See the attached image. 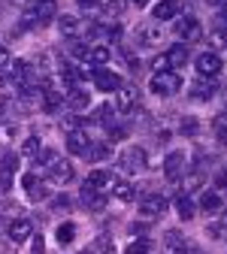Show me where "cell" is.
<instances>
[{
  "label": "cell",
  "mask_w": 227,
  "mask_h": 254,
  "mask_svg": "<svg viewBox=\"0 0 227 254\" xmlns=\"http://www.w3.org/2000/svg\"><path fill=\"white\" fill-rule=\"evenodd\" d=\"M206 3H209V6H218V3H221V0H206Z\"/></svg>",
  "instance_id": "obj_55"
},
{
  "label": "cell",
  "mask_w": 227,
  "mask_h": 254,
  "mask_svg": "<svg viewBox=\"0 0 227 254\" xmlns=\"http://www.w3.org/2000/svg\"><path fill=\"white\" fill-rule=\"evenodd\" d=\"M6 106H9V100H6V97H0V115L6 112Z\"/></svg>",
  "instance_id": "obj_54"
},
{
  "label": "cell",
  "mask_w": 227,
  "mask_h": 254,
  "mask_svg": "<svg viewBox=\"0 0 227 254\" xmlns=\"http://www.w3.org/2000/svg\"><path fill=\"white\" fill-rule=\"evenodd\" d=\"M9 239L12 242H24V239H34V224L30 218H15L9 224Z\"/></svg>",
  "instance_id": "obj_15"
},
{
  "label": "cell",
  "mask_w": 227,
  "mask_h": 254,
  "mask_svg": "<svg viewBox=\"0 0 227 254\" xmlns=\"http://www.w3.org/2000/svg\"><path fill=\"white\" fill-rule=\"evenodd\" d=\"M140 40H146V43H160V30H157L154 24H149V27L143 24V27H140Z\"/></svg>",
  "instance_id": "obj_32"
},
{
  "label": "cell",
  "mask_w": 227,
  "mask_h": 254,
  "mask_svg": "<svg viewBox=\"0 0 227 254\" xmlns=\"http://www.w3.org/2000/svg\"><path fill=\"white\" fill-rule=\"evenodd\" d=\"M212 46L221 52V49H227V30H221V27H215V34H212Z\"/></svg>",
  "instance_id": "obj_34"
},
{
  "label": "cell",
  "mask_w": 227,
  "mask_h": 254,
  "mask_svg": "<svg viewBox=\"0 0 227 254\" xmlns=\"http://www.w3.org/2000/svg\"><path fill=\"white\" fill-rule=\"evenodd\" d=\"M185 151H170L167 154V161H164V176L167 179H179L182 173H185Z\"/></svg>",
  "instance_id": "obj_14"
},
{
  "label": "cell",
  "mask_w": 227,
  "mask_h": 254,
  "mask_svg": "<svg viewBox=\"0 0 227 254\" xmlns=\"http://www.w3.org/2000/svg\"><path fill=\"white\" fill-rule=\"evenodd\" d=\"M197 70H200V76L215 79L218 70H221V58H218V52H203V55L197 58Z\"/></svg>",
  "instance_id": "obj_11"
},
{
  "label": "cell",
  "mask_w": 227,
  "mask_h": 254,
  "mask_svg": "<svg viewBox=\"0 0 227 254\" xmlns=\"http://www.w3.org/2000/svg\"><path fill=\"white\" fill-rule=\"evenodd\" d=\"M9 82V70H0V85H6Z\"/></svg>",
  "instance_id": "obj_53"
},
{
  "label": "cell",
  "mask_w": 227,
  "mask_h": 254,
  "mask_svg": "<svg viewBox=\"0 0 227 254\" xmlns=\"http://www.w3.org/2000/svg\"><path fill=\"white\" fill-rule=\"evenodd\" d=\"M218 94V82L215 79H206V76H197L191 82V97H197V100H212Z\"/></svg>",
  "instance_id": "obj_10"
},
{
  "label": "cell",
  "mask_w": 227,
  "mask_h": 254,
  "mask_svg": "<svg viewBox=\"0 0 227 254\" xmlns=\"http://www.w3.org/2000/svg\"><path fill=\"white\" fill-rule=\"evenodd\" d=\"M149 251H151V239H137V242L127 245L124 254H149Z\"/></svg>",
  "instance_id": "obj_31"
},
{
  "label": "cell",
  "mask_w": 227,
  "mask_h": 254,
  "mask_svg": "<svg viewBox=\"0 0 227 254\" xmlns=\"http://www.w3.org/2000/svg\"><path fill=\"white\" fill-rule=\"evenodd\" d=\"M149 88H151V94H160V97H167V94H176V91L182 88V79H179V73H173V70H160V73L151 76Z\"/></svg>",
  "instance_id": "obj_3"
},
{
  "label": "cell",
  "mask_w": 227,
  "mask_h": 254,
  "mask_svg": "<svg viewBox=\"0 0 227 254\" xmlns=\"http://www.w3.org/2000/svg\"><path fill=\"white\" fill-rule=\"evenodd\" d=\"M88 61L94 64V67H103V64L109 61V49L106 46H91L88 49Z\"/></svg>",
  "instance_id": "obj_28"
},
{
  "label": "cell",
  "mask_w": 227,
  "mask_h": 254,
  "mask_svg": "<svg viewBox=\"0 0 227 254\" xmlns=\"http://www.w3.org/2000/svg\"><path fill=\"white\" fill-rule=\"evenodd\" d=\"M79 200H82V206H85V209H91V212H103V209H106V194H103V190L88 188V185H82Z\"/></svg>",
  "instance_id": "obj_9"
},
{
  "label": "cell",
  "mask_w": 227,
  "mask_h": 254,
  "mask_svg": "<svg viewBox=\"0 0 227 254\" xmlns=\"http://www.w3.org/2000/svg\"><path fill=\"white\" fill-rule=\"evenodd\" d=\"M146 167H149V154H146V148H140V145H131V148H124V151L118 154V170L127 173V176H137V173H143Z\"/></svg>",
  "instance_id": "obj_1"
},
{
  "label": "cell",
  "mask_w": 227,
  "mask_h": 254,
  "mask_svg": "<svg viewBox=\"0 0 227 254\" xmlns=\"http://www.w3.org/2000/svg\"><path fill=\"white\" fill-rule=\"evenodd\" d=\"M61 106H64V94H58V91H46L43 109H46V112H55V109H61Z\"/></svg>",
  "instance_id": "obj_29"
},
{
  "label": "cell",
  "mask_w": 227,
  "mask_h": 254,
  "mask_svg": "<svg viewBox=\"0 0 227 254\" xmlns=\"http://www.w3.org/2000/svg\"><path fill=\"white\" fill-rule=\"evenodd\" d=\"M88 49H91L88 43H73V46H70V55L79 58V61H88Z\"/></svg>",
  "instance_id": "obj_33"
},
{
  "label": "cell",
  "mask_w": 227,
  "mask_h": 254,
  "mask_svg": "<svg viewBox=\"0 0 227 254\" xmlns=\"http://www.w3.org/2000/svg\"><path fill=\"white\" fill-rule=\"evenodd\" d=\"M6 61H9V52L0 46V70H3V64H6Z\"/></svg>",
  "instance_id": "obj_46"
},
{
  "label": "cell",
  "mask_w": 227,
  "mask_h": 254,
  "mask_svg": "<svg viewBox=\"0 0 227 254\" xmlns=\"http://www.w3.org/2000/svg\"><path fill=\"white\" fill-rule=\"evenodd\" d=\"M79 6L85 12H100V3H97V0H79Z\"/></svg>",
  "instance_id": "obj_39"
},
{
  "label": "cell",
  "mask_w": 227,
  "mask_h": 254,
  "mask_svg": "<svg viewBox=\"0 0 227 254\" xmlns=\"http://www.w3.org/2000/svg\"><path fill=\"white\" fill-rule=\"evenodd\" d=\"M58 15V6H55V0H40V3H34L24 18H21V27H34V24H49L52 18Z\"/></svg>",
  "instance_id": "obj_2"
},
{
  "label": "cell",
  "mask_w": 227,
  "mask_h": 254,
  "mask_svg": "<svg viewBox=\"0 0 227 254\" xmlns=\"http://www.w3.org/2000/svg\"><path fill=\"white\" fill-rule=\"evenodd\" d=\"M15 164H18V157H15V154H6V157H3V170H9V173H12V170H15Z\"/></svg>",
  "instance_id": "obj_43"
},
{
  "label": "cell",
  "mask_w": 227,
  "mask_h": 254,
  "mask_svg": "<svg viewBox=\"0 0 227 254\" xmlns=\"http://www.w3.org/2000/svg\"><path fill=\"white\" fill-rule=\"evenodd\" d=\"M124 136H127L124 124H109V139H124Z\"/></svg>",
  "instance_id": "obj_37"
},
{
  "label": "cell",
  "mask_w": 227,
  "mask_h": 254,
  "mask_svg": "<svg viewBox=\"0 0 227 254\" xmlns=\"http://www.w3.org/2000/svg\"><path fill=\"white\" fill-rule=\"evenodd\" d=\"M9 3H24V0H9Z\"/></svg>",
  "instance_id": "obj_56"
},
{
  "label": "cell",
  "mask_w": 227,
  "mask_h": 254,
  "mask_svg": "<svg viewBox=\"0 0 227 254\" xmlns=\"http://www.w3.org/2000/svg\"><path fill=\"white\" fill-rule=\"evenodd\" d=\"M100 12L106 18H118L124 12V0H100Z\"/></svg>",
  "instance_id": "obj_27"
},
{
  "label": "cell",
  "mask_w": 227,
  "mask_h": 254,
  "mask_svg": "<svg viewBox=\"0 0 227 254\" xmlns=\"http://www.w3.org/2000/svg\"><path fill=\"white\" fill-rule=\"evenodd\" d=\"M112 197H115V200H121V203H131V200L137 197V194H134V185H131V182H118V179H115V182H112Z\"/></svg>",
  "instance_id": "obj_22"
},
{
  "label": "cell",
  "mask_w": 227,
  "mask_h": 254,
  "mask_svg": "<svg viewBox=\"0 0 227 254\" xmlns=\"http://www.w3.org/2000/svg\"><path fill=\"white\" fill-rule=\"evenodd\" d=\"M15 130H12V127H0V139H9Z\"/></svg>",
  "instance_id": "obj_48"
},
{
  "label": "cell",
  "mask_w": 227,
  "mask_h": 254,
  "mask_svg": "<svg viewBox=\"0 0 227 254\" xmlns=\"http://www.w3.org/2000/svg\"><path fill=\"white\" fill-rule=\"evenodd\" d=\"M170 254H191V248H185V245L182 248H170Z\"/></svg>",
  "instance_id": "obj_52"
},
{
  "label": "cell",
  "mask_w": 227,
  "mask_h": 254,
  "mask_svg": "<svg viewBox=\"0 0 227 254\" xmlns=\"http://www.w3.org/2000/svg\"><path fill=\"white\" fill-rule=\"evenodd\" d=\"M112 182H115V179H112V176H109L106 170H94V173H91V176L85 179V185H88V188H94V190H103V188H112Z\"/></svg>",
  "instance_id": "obj_20"
},
{
  "label": "cell",
  "mask_w": 227,
  "mask_h": 254,
  "mask_svg": "<svg viewBox=\"0 0 227 254\" xmlns=\"http://www.w3.org/2000/svg\"><path fill=\"white\" fill-rule=\"evenodd\" d=\"M176 15H179V3H176V0H160V3L154 6V18L157 21H170Z\"/></svg>",
  "instance_id": "obj_21"
},
{
  "label": "cell",
  "mask_w": 227,
  "mask_h": 254,
  "mask_svg": "<svg viewBox=\"0 0 227 254\" xmlns=\"http://www.w3.org/2000/svg\"><path fill=\"white\" fill-rule=\"evenodd\" d=\"M137 106H140V91L134 85H121L118 94H115V109L121 115H127V112H134Z\"/></svg>",
  "instance_id": "obj_5"
},
{
  "label": "cell",
  "mask_w": 227,
  "mask_h": 254,
  "mask_svg": "<svg viewBox=\"0 0 227 254\" xmlns=\"http://www.w3.org/2000/svg\"><path fill=\"white\" fill-rule=\"evenodd\" d=\"M218 188H224V190H227V173H221V176H218Z\"/></svg>",
  "instance_id": "obj_50"
},
{
  "label": "cell",
  "mask_w": 227,
  "mask_h": 254,
  "mask_svg": "<svg viewBox=\"0 0 227 254\" xmlns=\"http://www.w3.org/2000/svg\"><path fill=\"white\" fill-rule=\"evenodd\" d=\"M49 179H52L55 185H67V182L73 179V164L64 161V157H58V161L49 167Z\"/></svg>",
  "instance_id": "obj_13"
},
{
  "label": "cell",
  "mask_w": 227,
  "mask_h": 254,
  "mask_svg": "<svg viewBox=\"0 0 227 254\" xmlns=\"http://www.w3.org/2000/svg\"><path fill=\"white\" fill-rule=\"evenodd\" d=\"M85 157H88V161H94V164H103V161H109V157H112V145L109 142H91V148L85 151Z\"/></svg>",
  "instance_id": "obj_19"
},
{
  "label": "cell",
  "mask_w": 227,
  "mask_h": 254,
  "mask_svg": "<svg viewBox=\"0 0 227 254\" xmlns=\"http://www.w3.org/2000/svg\"><path fill=\"white\" fill-rule=\"evenodd\" d=\"M176 209H179V218H194V209H197V206H194V200L188 197V194H176Z\"/></svg>",
  "instance_id": "obj_25"
},
{
  "label": "cell",
  "mask_w": 227,
  "mask_h": 254,
  "mask_svg": "<svg viewBox=\"0 0 227 254\" xmlns=\"http://www.w3.org/2000/svg\"><path fill=\"white\" fill-rule=\"evenodd\" d=\"M55 161H58V151H52V148H49V151H43V164H46V167H52Z\"/></svg>",
  "instance_id": "obj_42"
},
{
  "label": "cell",
  "mask_w": 227,
  "mask_h": 254,
  "mask_svg": "<svg viewBox=\"0 0 227 254\" xmlns=\"http://www.w3.org/2000/svg\"><path fill=\"white\" fill-rule=\"evenodd\" d=\"M21 154H24V157H37V154H40V139H37V136H27V139L21 142Z\"/></svg>",
  "instance_id": "obj_30"
},
{
  "label": "cell",
  "mask_w": 227,
  "mask_h": 254,
  "mask_svg": "<svg viewBox=\"0 0 227 254\" xmlns=\"http://www.w3.org/2000/svg\"><path fill=\"white\" fill-rule=\"evenodd\" d=\"M55 239H58L61 245H70V242L76 239V224H73V221H64V224L58 227V233H55Z\"/></svg>",
  "instance_id": "obj_26"
},
{
  "label": "cell",
  "mask_w": 227,
  "mask_h": 254,
  "mask_svg": "<svg viewBox=\"0 0 227 254\" xmlns=\"http://www.w3.org/2000/svg\"><path fill=\"white\" fill-rule=\"evenodd\" d=\"M21 185H24V190H27V197L34 200V203H40V200H46L49 197V188L34 176V173H27L24 179H21Z\"/></svg>",
  "instance_id": "obj_12"
},
{
  "label": "cell",
  "mask_w": 227,
  "mask_h": 254,
  "mask_svg": "<svg viewBox=\"0 0 227 254\" xmlns=\"http://www.w3.org/2000/svg\"><path fill=\"white\" fill-rule=\"evenodd\" d=\"M134 3H149V0H134Z\"/></svg>",
  "instance_id": "obj_57"
},
{
  "label": "cell",
  "mask_w": 227,
  "mask_h": 254,
  "mask_svg": "<svg viewBox=\"0 0 227 254\" xmlns=\"http://www.w3.org/2000/svg\"><path fill=\"white\" fill-rule=\"evenodd\" d=\"M91 79H94L97 91H103V94H112V91H118V88H121V79H118L112 70H103V67H97V70L91 73Z\"/></svg>",
  "instance_id": "obj_8"
},
{
  "label": "cell",
  "mask_w": 227,
  "mask_h": 254,
  "mask_svg": "<svg viewBox=\"0 0 227 254\" xmlns=\"http://www.w3.org/2000/svg\"><path fill=\"white\" fill-rule=\"evenodd\" d=\"M67 148H70L73 154H85V151L91 148V136L82 130V127H79V130H70V133H67Z\"/></svg>",
  "instance_id": "obj_16"
},
{
  "label": "cell",
  "mask_w": 227,
  "mask_h": 254,
  "mask_svg": "<svg viewBox=\"0 0 227 254\" xmlns=\"http://www.w3.org/2000/svg\"><path fill=\"white\" fill-rule=\"evenodd\" d=\"M67 203H70L67 197H55V206H58V209H64V206H67Z\"/></svg>",
  "instance_id": "obj_49"
},
{
  "label": "cell",
  "mask_w": 227,
  "mask_h": 254,
  "mask_svg": "<svg viewBox=\"0 0 227 254\" xmlns=\"http://www.w3.org/2000/svg\"><path fill=\"white\" fill-rule=\"evenodd\" d=\"M173 30H176L182 40H188V43H194V40H200V37H203V27H200V21L194 18V15H182V18H176Z\"/></svg>",
  "instance_id": "obj_6"
},
{
  "label": "cell",
  "mask_w": 227,
  "mask_h": 254,
  "mask_svg": "<svg viewBox=\"0 0 227 254\" xmlns=\"http://www.w3.org/2000/svg\"><path fill=\"white\" fill-rule=\"evenodd\" d=\"M182 245H185L182 233H179V230H170V233H167V248H182Z\"/></svg>",
  "instance_id": "obj_36"
},
{
  "label": "cell",
  "mask_w": 227,
  "mask_h": 254,
  "mask_svg": "<svg viewBox=\"0 0 227 254\" xmlns=\"http://www.w3.org/2000/svg\"><path fill=\"white\" fill-rule=\"evenodd\" d=\"M164 58H167V67H170V70L176 73L179 67H185V64H188L191 52H188V46H182V43H179V46H170V52H167Z\"/></svg>",
  "instance_id": "obj_17"
},
{
  "label": "cell",
  "mask_w": 227,
  "mask_h": 254,
  "mask_svg": "<svg viewBox=\"0 0 227 254\" xmlns=\"http://www.w3.org/2000/svg\"><path fill=\"white\" fill-rule=\"evenodd\" d=\"M79 127H82V121H79L76 115H70L67 121H64V130H67V133H70V130H79Z\"/></svg>",
  "instance_id": "obj_40"
},
{
  "label": "cell",
  "mask_w": 227,
  "mask_h": 254,
  "mask_svg": "<svg viewBox=\"0 0 227 254\" xmlns=\"http://www.w3.org/2000/svg\"><path fill=\"white\" fill-rule=\"evenodd\" d=\"M9 82H15L18 88H27L34 82V64L30 61H12L9 64Z\"/></svg>",
  "instance_id": "obj_7"
},
{
  "label": "cell",
  "mask_w": 227,
  "mask_h": 254,
  "mask_svg": "<svg viewBox=\"0 0 227 254\" xmlns=\"http://www.w3.org/2000/svg\"><path fill=\"white\" fill-rule=\"evenodd\" d=\"M218 24H221V30H227V6L218 12Z\"/></svg>",
  "instance_id": "obj_44"
},
{
  "label": "cell",
  "mask_w": 227,
  "mask_h": 254,
  "mask_svg": "<svg viewBox=\"0 0 227 254\" xmlns=\"http://www.w3.org/2000/svg\"><path fill=\"white\" fill-rule=\"evenodd\" d=\"M34 254H43V239H34Z\"/></svg>",
  "instance_id": "obj_51"
},
{
  "label": "cell",
  "mask_w": 227,
  "mask_h": 254,
  "mask_svg": "<svg viewBox=\"0 0 227 254\" xmlns=\"http://www.w3.org/2000/svg\"><path fill=\"white\" fill-rule=\"evenodd\" d=\"M112 112H115V109L106 106V103H103V106H97V115H100L97 121H100V124H112Z\"/></svg>",
  "instance_id": "obj_35"
},
{
  "label": "cell",
  "mask_w": 227,
  "mask_h": 254,
  "mask_svg": "<svg viewBox=\"0 0 227 254\" xmlns=\"http://www.w3.org/2000/svg\"><path fill=\"white\" fill-rule=\"evenodd\" d=\"M9 188H12V173L0 170V190H9Z\"/></svg>",
  "instance_id": "obj_38"
},
{
  "label": "cell",
  "mask_w": 227,
  "mask_h": 254,
  "mask_svg": "<svg viewBox=\"0 0 227 254\" xmlns=\"http://www.w3.org/2000/svg\"><path fill=\"white\" fill-rule=\"evenodd\" d=\"M79 254H100V248H97V242H91V245H88V248H82Z\"/></svg>",
  "instance_id": "obj_45"
},
{
  "label": "cell",
  "mask_w": 227,
  "mask_h": 254,
  "mask_svg": "<svg viewBox=\"0 0 227 254\" xmlns=\"http://www.w3.org/2000/svg\"><path fill=\"white\" fill-rule=\"evenodd\" d=\"M197 206H200L203 212H218V209H221V197H218V190H203Z\"/></svg>",
  "instance_id": "obj_24"
},
{
  "label": "cell",
  "mask_w": 227,
  "mask_h": 254,
  "mask_svg": "<svg viewBox=\"0 0 227 254\" xmlns=\"http://www.w3.org/2000/svg\"><path fill=\"white\" fill-rule=\"evenodd\" d=\"M182 133H197V121L185 118V121H182Z\"/></svg>",
  "instance_id": "obj_41"
},
{
  "label": "cell",
  "mask_w": 227,
  "mask_h": 254,
  "mask_svg": "<svg viewBox=\"0 0 227 254\" xmlns=\"http://www.w3.org/2000/svg\"><path fill=\"white\" fill-rule=\"evenodd\" d=\"M218 230L227 236V212H224V215H221V221H218Z\"/></svg>",
  "instance_id": "obj_47"
},
{
  "label": "cell",
  "mask_w": 227,
  "mask_h": 254,
  "mask_svg": "<svg viewBox=\"0 0 227 254\" xmlns=\"http://www.w3.org/2000/svg\"><path fill=\"white\" fill-rule=\"evenodd\" d=\"M64 103H67L73 112H82V109H88L91 106V97H88V91H82V88H73L67 97H64Z\"/></svg>",
  "instance_id": "obj_18"
},
{
  "label": "cell",
  "mask_w": 227,
  "mask_h": 254,
  "mask_svg": "<svg viewBox=\"0 0 227 254\" xmlns=\"http://www.w3.org/2000/svg\"><path fill=\"white\" fill-rule=\"evenodd\" d=\"M37 3H40V0H37Z\"/></svg>",
  "instance_id": "obj_58"
},
{
  "label": "cell",
  "mask_w": 227,
  "mask_h": 254,
  "mask_svg": "<svg viewBox=\"0 0 227 254\" xmlns=\"http://www.w3.org/2000/svg\"><path fill=\"white\" fill-rule=\"evenodd\" d=\"M58 30L64 37H76L79 30H82V18H76V15H64L61 21H58Z\"/></svg>",
  "instance_id": "obj_23"
},
{
  "label": "cell",
  "mask_w": 227,
  "mask_h": 254,
  "mask_svg": "<svg viewBox=\"0 0 227 254\" xmlns=\"http://www.w3.org/2000/svg\"><path fill=\"white\" fill-rule=\"evenodd\" d=\"M167 197L164 194H146L143 200H140V215L143 218H149V221H154V218H160L167 212Z\"/></svg>",
  "instance_id": "obj_4"
}]
</instances>
